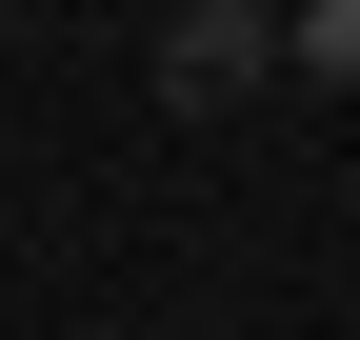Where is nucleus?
<instances>
[{
  "mask_svg": "<svg viewBox=\"0 0 360 340\" xmlns=\"http://www.w3.org/2000/svg\"><path fill=\"white\" fill-rule=\"evenodd\" d=\"M160 80H180V100H240V80H260V20H240V0H200V20L160 40Z\"/></svg>",
  "mask_w": 360,
  "mask_h": 340,
  "instance_id": "obj_1",
  "label": "nucleus"
}]
</instances>
